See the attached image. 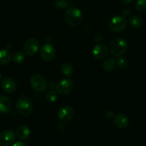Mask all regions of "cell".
Instances as JSON below:
<instances>
[{"mask_svg":"<svg viewBox=\"0 0 146 146\" xmlns=\"http://www.w3.org/2000/svg\"><path fill=\"white\" fill-rule=\"evenodd\" d=\"M128 43L122 38H117L113 40L108 46V51L114 56L121 57L126 52Z\"/></svg>","mask_w":146,"mask_h":146,"instance_id":"cell-1","label":"cell"},{"mask_svg":"<svg viewBox=\"0 0 146 146\" xmlns=\"http://www.w3.org/2000/svg\"><path fill=\"white\" fill-rule=\"evenodd\" d=\"M65 20L69 25L76 27L81 24L83 19L82 12L79 9L71 7L68 8L64 14Z\"/></svg>","mask_w":146,"mask_h":146,"instance_id":"cell-2","label":"cell"},{"mask_svg":"<svg viewBox=\"0 0 146 146\" xmlns=\"http://www.w3.org/2000/svg\"><path fill=\"white\" fill-rule=\"evenodd\" d=\"M16 108L19 113L24 116H27L32 113L34 106L29 98L27 97H21L16 103Z\"/></svg>","mask_w":146,"mask_h":146,"instance_id":"cell-3","label":"cell"},{"mask_svg":"<svg viewBox=\"0 0 146 146\" xmlns=\"http://www.w3.org/2000/svg\"><path fill=\"white\" fill-rule=\"evenodd\" d=\"M128 20L123 16L117 15L113 17L108 23L109 29L113 32H121L127 27Z\"/></svg>","mask_w":146,"mask_h":146,"instance_id":"cell-4","label":"cell"},{"mask_svg":"<svg viewBox=\"0 0 146 146\" xmlns=\"http://www.w3.org/2000/svg\"><path fill=\"white\" fill-rule=\"evenodd\" d=\"M74 84L72 80L69 78H63L57 83L56 86V91L57 94L65 96L70 94L73 91Z\"/></svg>","mask_w":146,"mask_h":146,"instance_id":"cell-5","label":"cell"},{"mask_svg":"<svg viewBox=\"0 0 146 146\" xmlns=\"http://www.w3.org/2000/svg\"><path fill=\"white\" fill-rule=\"evenodd\" d=\"M39 41L36 38H30L27 40L24 46V51L29 56H33L39 49Z\"/></svg>","mask_w":146,"mask_h":146,"instance_id":"cell-6","label":"cell"},{"mask_svg":"<svg viewBox=\"0 0 146 146\" xmlns=\"http://www.w3.org/2000/svg\"><path fill=\"white\" fill-rule=\"evenodd\" d=\"M39 54L41 58L44 61H51L56 56L55 47L51 44H44L40 48Z\"/></svg>","mask_w":146,"mask_h":146,"instance_id":"cell-7","label":"cell"},{"mask_svg":"<svg viewBox=\"0 0 146 146\" xmlns=\"http://www.w3.org/2000/svg\"><path fill=\"white\" fill-rule=\"evenodd\" d=\"M31 86L37 92H43L46 88V82L45 78L40 75L33 76L30 80Z\"/></svg>","mask_w":146,"mask_h":146,"instance_id":"cell-8","label":"cell"},{"mask_svg":"<svg viewBox=\"0 0 146 146\" xmlns=\"http://www.w3.org/2000/svg\"><path fill=\"white\" fill-rule=\"evenodd\" d=\"M17 138L16 133L11 130H4L0 133V145L9 146L14 144Z\"/></svg>","mask_w":146,"mask_h":146,"instance_id":"cell-9","label":"cell"},{"mask_svg":"<svg viewBox=\"0 0 146 146\" xmlns=\"http://www.w3.org/2000/svg\"><path fill=\"white\" fill-rule=\"evenodd\" d=\"M74 116V110L69 106H64L58 111V117L62 122H68Z\"/></svg>","mask_w":146,"mask_h":146,"instance_id":"cell-10","label":"cell"},{"mask_svg":"<svg viewBox=\"0 0 146 146\" xmlns=\"http://www.w3.org/2000/svg\"><path fill=\"white\" fill-rule=\"evenodd\" d=\"M1 88L4 92L7 94H13L17 90V84L12 78L6 77L1 81Z\"/></svg>","mask_w":146,"mask_h":146,"instance_id":"cell-11","label":"cell"},{"mask_svg":"<svg viewBox=\"0 0 146 146\" xmlns=\"http://www.w3.org/2000/svg\"><path fill=\"white\" fill-rule=\"evenodd\" d=\"M108 48L104 43L98 44L94 46L93 49V56L98 60L103 59L108 54Z\"/></svg>","mask_w":146,"mask_h":146,"instance_id":"cell-12","label":"cell"},{"mask_svg":"<svg viewBox=\"0 0 146 146\" xmlns=\"http://www.w3.org/2000/svg\"><path fill=\"white\" fill-rule=\"evenodd\" d=\"M12 104L11 99L6 95L0 96V113H8L11 111Z\"/></svg>","mask_w":146,"mask_h":146,"instance_id":"cell-13","label":"cell"},{"mask_svg":"<svg viewBox=\"0 0 146 146\" xmlns=\"http://www.w3.org/2000/svg\"><path fill=\"white\" fill-rule=\"evenodd\" d=\"M113 123L115 127L120 129H124L129 125V118L123 113H119L113 118Z\"/></svg>","mask_w":146,"mask_h":146,"instance_id":"cell-14","label":"cell"},{"mask_svg":"<svg viewBox=\"0 0 146 146\" xmlns=\"http://www.w3.org/2000/svg\"><path fill=\"white\" fill-rule=\"evenodd\" d=\"M31 135V131L26 125H21L18 127L16 131V135L20 140H27Z\"/></svg>","mask_w":146,"mask_h":146,"instance_id":"cell-15","label":"cell"},{"mask_svg":"<svg viewBox=\"0 0 146 146\" xmlns=\"http://www.w3.org/2000/svg\"><path fill=\"white\" fill-rule=\"evenodd\" d=\"M11 51L7 48L0 50V65H7L12 58Z\"/></svg>","mask_w":146,"mask_h":146,"instance_id":"cell-16","label":"cell"},{"mask_svg":"<svg viewBox=\"0 0 146 146\" xmlns=\"http://www.w3.org/2000/svg\"><path fill=\"white\" fill-rule=\"evenodd\" d=\"M131 27L134 29H140L143 25V19L142 17L138 15H133L128 19Z\"/></svg>","mask_w":146,"mask_h":146,"instance_id":"cell-17","label":"cell"},{"mask_svg":"<svg viewBox=\"0 0 146 146\" xmlns=\"http://www.w3.org/2000/svg\"><path fill=\"white\" fill-rule=\"evenodd\" d=\"M117 66L116 60L113 58H108L104 61L102 67L104 71L107 72H111L113 71Z\"/></svg>","mask_w":146,"mask_h":146,"instance_id":"cell-18","label":"cell"},{"mask_svg":"<svg viewBox=\"0 0 146 146\" xmlns=\"http://www.w3.org/2000/svg\"><path fill=\"white\" fill-rule=\"evenodd\" d=\"M61 72L66 77L72 76L74 73V67L68 63H64L61 67Z\"/></svg>","mask_w":146,"mask_h":146,"instance_id":"cell-19","label":"cell"},{"mask_svg":"<svg viewBox=\"0 0 146 146\" xmlns=\"http://www.w3.org/2000/svg\"><path fill=\"white\" fill-rule=\"evenodd\" d=\"M13 61L15 64H21L25 59V55L22 51H17L13 56Z\"/></svg>","mask_w":146,"mask_h":146,"instance_id":"cell-20","label":"cell"},{"mask_svg":"<svg viewBox=\"0 0 146 146\" xmlns=\"http://www.w3.org/2000/svg\"><path fill=\"white\" fill-rule=\"evenodd\" d=\"M117 62V66L119 67L121 69H125L127 68L128 65V61L126 58L125 57L121 56L116 60Z\"/></svg>","mask_w":146,"mask_h":146,"instance_id":"cell-21","label":"cell"},{"mask_svg":"<svg viewBox=\"0 0 146 146\" xmlns=\"http://www.w3.org/2000/svg\"><path fill=\"white\" fill-rule=\"evenodd\" d=\"M46 99L48 103H54L57 100L56 91H49L46 95Z\"/></svg>","mask_w":146,"mask_h":146,"instance_id":"cell-22","label":"cell"},{"mask_svg":"<svg viewBox=\"0 0 146 146\" xmlns=\"http://www.w3.org/2000/svg\"><path fill=\"white\" fill-rule=\"evenodd\" d=\"M69 5V3L67 0H56L55 6L57 9L63 10L66 9Z\"/></svg>","mask_w":146,"mask_h":146,"instance_id":"cell-23","label":"cell"},{"mask_svg":"<svg viewBox=\"0 0 146 146\" xmlns=\"http://www.w3.org/2000/svg\"><path fill=\"white\" fill-rule=\"evenodd\" d=\"M135 8L140 12H146V0H138L135 4Z\"/></svg>","mask_w":146,"mask_h":146,"instance_id":"cell-24","label":"cell"},{"mask_svg":"<svg viewBox=\"0 0 146 146\" xmlns=\"http://www.w3.org/2000/svg\"><path fill=\"white\" fill-rule=\"evenodd\" d=\"M131 14V11L130 9L128 8H125L123 10V17H128L130 16V14Z\"/></svg>","mask_w":146,"mask_h":146,"instance_id":"cell-25","label":"cell"},{"mask_svg":"<svg viewBox=\"0 0 146 146\" xmlns=\"http://www.w3.org/2000/svg\"><path fill=\"white\" fill-rule=\"evenodd\" d=\"M57 129L59 131H63L65 129V124L64 123H59L57 125Z\"/></svg>","mask_w":146,"mask_h":146,"instance_id":"cell-26","label":"cell"},{"mask_svg":"<svg viewBox=\"0 0 146 146\" xmlns=\"http://www.w3.org/2000/svg\"><path fill=\"white\" fill-rule=\"evenodd\" d=\"M106 115L108 118H113L114 116V112H113L112 111H108L106 113Z\"/></svg>","mask_w":146,"mask_h":146,"instance_id":"cell-27","label":"cell"},{"mask_svg":"<svg viewBox=\"0 0 146 146\" xmlns=\"http://www.w3.org/2000/svg\"><path fill=\"white\" fill-rule=\"evenodd\" d=\"M102 39H103V37L101 36V35H99V34H98V35H96L95 36V40L98 44H101V43H102Z\"/></svg>","mask_w":146,"mask_h":146,"instance_id":"cell-28","label":"cell"},{"mask_svg":"<svg viewBox=\"0 0 146 146\" xmlns=\"http://www.w3.org/2000/svg\"><path fill=\"white\" fill-rule=\"evenodd\" d=\"M12 146H27L25 143L22 142V141H17L13 144Z\"/></svg>","mask_w":146,"mask_h":146,"instance_id":"cell-29","label":"cell"},{"mask_svg":"<svg viewBox=\"0 0 146 146\" xmlns=\"http://www.w3.org/2000/svg\"><path fill=\"white\" fill-rule=\"evenodd\" d=\"M121 1H122V2L124 3V4H131V2H133V0H121Z\"/></svg>","mask_w":146,"mask_h":146,"instance_id":"cell-30","label":"cell"},{"mask_svg":"<svg viewBox=\"0 0 146 146\" xmlns=\"http://www.w3.org/2000/svg\"><path fill=\"white\" fill-rule=\"evenodd\" d=\"M0 80H2V74L1 71H0Z\"/></svg>","mask_w":146,"mask_h":146,"instance_id":"cell-31","label":"cell"}]
</instances>
